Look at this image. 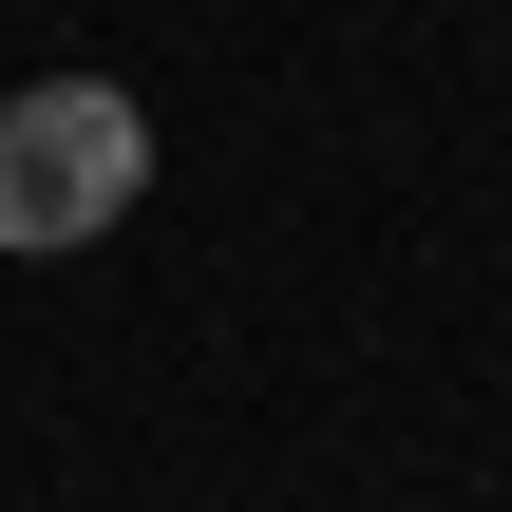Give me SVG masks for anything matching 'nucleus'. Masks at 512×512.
Listing matches in <instances>:
<instances>
[{"mask_svg":"<svg viewBox=\"0 0 512 512\" xmlns=\"http://www.w3.org/2000/svg\"><path fill=\"white\" fill-rule=\"evenodd\" d=\"M133 190H152V114L114 76H38L0 114V247H95Z\"/></svg>","mask_w":512,"mask_h":512,"instance_id":"nucleus-1","label":"nucleus"}]
</instances>
